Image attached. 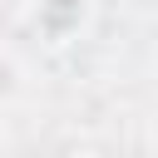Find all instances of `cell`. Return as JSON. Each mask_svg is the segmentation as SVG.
<instances>
[{
    "label": "cell",
    "mask_w": 158,
    "mask_h": 158,
    "mask_svg": "<svg viewBox=\"0 0 158 158\" xmlns=\"http://www.w3.org/2000/svg\"><path fill=\"white\" fill-rule=\"evenodd\" d=\"M30 25H35V35H40L49 49H64V44H74V40L89 35V25H94V0H40L35 15H30Z\"/></svg>",
    "instance_id": "1"
}]
</instances>
